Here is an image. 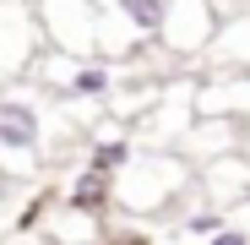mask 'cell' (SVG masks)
I'll list each match as a JSON object with an SVG mask.
<instances>
[{
  "instance_id": "cell-6",
  "label": "cell",
  "mask_w": 250,
  "mask_h": 245,
  "mask_svg": "<svg viewBox=\"0 0 250 245\" xmlns=\"http://www.w3.org/2000/svg\"><path fill=\"white\" fill-rule=\"evenodd\" d=\"M207 245H250V234H245V229H218Z\"/></svg>"
},
{
  "instance_id": "cell-1",
  "label": "cell",
  "mask_w": 250,
  "mask_h": 245,
  "mask_svg": "<svg viewBox=\"0 0 250 245\" xmlns=\"http://www.w3.org/2000/svg\"><path fill=\"white\" fill-rule=\"evenodd\" d=\"M44 136V120L27 98H0V147L6 153H33Z\"/></svg>"
},
{
  "instance_id": "cell-5",
  "label": "cell",
  "mask_w": 250,
  "mask_h": 245,
  "mask_svg": "<svg viewBox=\"0 0 250 245\" xmlns=\"http://www.w3.org/2000/svg\"><path fill=\"white\" fill-rule=\"evenodd\" d=\"M109 93V71L104 66H76L65 82V98H104Z\"/></svg>"
},
{
  "instance_id": "cell-3",
  "label": "cell",
  "mask_w": 250,
  "mask_h": 245,
  "mask_svg": "<svg viewBox=\"0 0 250 245\" xmlns=\"http://www.w3.org/2000/svg\"><path fill=\"white\" fill-rule=\"evenodd\" d=\"M169 6H174V0H114V11L131 22L136 33H163V27H169Z\"/></svg>"
},
{
  "instance_id": "cell-2",
  "label": "cell",
  "mask_w": 250,
  "mask_h": 245,
  "mask_svg": "<svg viewBox=\"0 0 250 245\" xmlns=\"http://www.w3.org/2000/svg\"><path fill=\"white\" fill-rule=\"evenodd\" d=\"M109 196H114V180H109V175L82 169V175L71 180V191H65V207H71V213H104Z\"/></svg>"
},
{
  "instance_id": "cell-4",
  "label": "cell",
  "mask_w": 250,
  "mask_h": 245,
  "mask_svg": "<svg viewBox=\"0 0 250 245\" xmlns=\"http://www.w3.org/2000/svg\"><path fill=\"white\" fill-rule=\"evenodd\" d=\"M131 163H136V147L131 142H120V136H109V142H98L93 153H87V169H98V175H120V169H131Z\"/></svg>"
}]
</instances>
